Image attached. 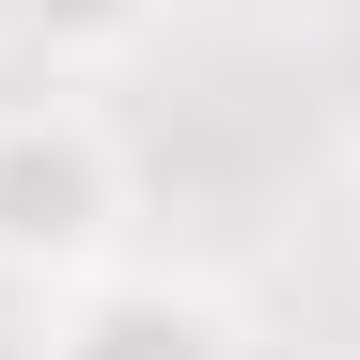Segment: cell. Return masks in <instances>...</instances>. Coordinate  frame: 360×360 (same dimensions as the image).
Masks as SVG:
<instances>
[{
	"label": "cell",
	"instance_id": "obj_2",
	"mask_svg": "<svg viewBox=\"0 0 360 360\" xmlns=\"http://www.w3.org/2000/svg\"><path fill=\"white\" fill-rule=\"evenodd\" d=\"M32 360H251V329H235L219 282H172V266H94L47 297Z\"/></svg>",
	"mask_w": 360,
	"mask_h": 360
},
{
	"label": "cell",
	"instance_id": "obj_1",
	"mask_svg": "<svg viewBox=\"0 0 360 360\" xmlns=\"http://www.w3.org/2000/svg\"><path fill=\"white\" fill-rule=\"evenodd\" d=\"M126 141H110L94 94H16L0 110V282L63 297L94 266H126Z\"/></svg>",
	"mask_w": 360,
	"mask_h": 360
},
{
	"label": "cell",
	"instance_id": "obj_3",
	"mask_svg": "<svg viewBox=\"0 0 360 360\" xmlns=\"http://www.w3.org/2000/svg\"><path fill=\"white\" fill-rule=\"evenodd\" d=\"M172 0H0V32L32 47L47 79H110V63H141Z\"/></svg>",
	"mask_w": 360,
	"mask_h": 360
}]
</instances>
